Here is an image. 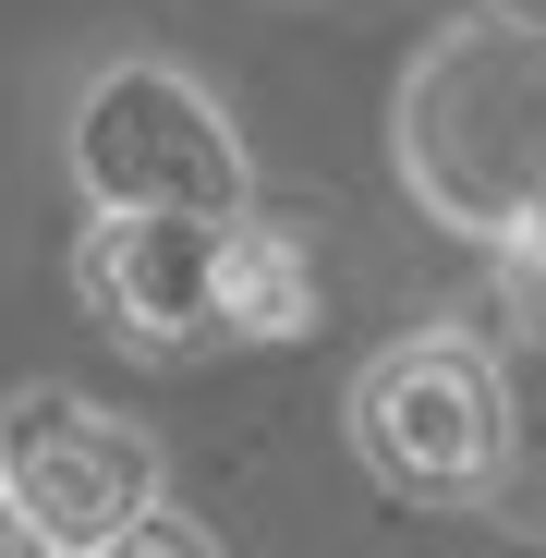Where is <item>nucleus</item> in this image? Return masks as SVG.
<instances>
[{"label":"nucleus","instance_id":"obj_1","mask_svg":"<svg viewBox=\"0 0 546 558\" xmlns=\"http://www.w3.org/2000/svg\"><path fill=\"white\" fill-rule=\"evenodd\" d=\"M389 146L437 231H474L498 255L522 231H546V25L449 13L401 73Z\"/></svg>","mask_w":546,"mask_h":558},{"label":"nucleus","instance_id":"obj_2","mask_svg":"<svg viewBox=\"0 0 546 558\" xmlns=\"http://www.w3.org/2000/svg\"><path fill=\"white\" fill-rule=\"evenodd\" d=\"M73 304L146 364H195L231 340H304L316 267L267 219H85L73 231Z\"/></svg>","mask_w":546,"mask_h":558},{"label":"nucleus","instance_id":"obj_3","mask_svg":"<svg viewBox=\"0 0 546 558\" xmlns=\"http://www.w3.org/2000/svg\"><path fill=\"white\" fill-rule=\"evenodd\" d=\"M61 158H73L85 219H255V158L182 61L85 73Z\"/></svg>","mask_w":546,"mask_h":558},{"label":"nucleus","instance_id":"obj_4","mask_svg":"<svg viewBox=\"0 0 546 558\" xmlns=\"http://www.w3.org/2000/svg\"><path fill=\"white\" fill-rule=\"evenodd\" d=\"M340 425H352V461H364L401 510H474V498H498V474H510V377H498V352H486L474 328H413V340H389V352L352 377Z\"/></svg>","mask_w":546,"mask_h":558},{"label":"nucleus","instance_id":"obj_5","mask_svg":"<svg viewBox=\"0 0 546 558\" xmlns=\"http://www.w3.org/2000/svg\"><path fill=\"white\" fill-rule=\"evenodd\" d=\"M0 498L61 558H110L170 510L158 498V437L110 401H73V389H25L0 413Z\"/></svg>","mask_w":546,"mask_h":558},{"label":"nucleus","instance_id":"obj_6","mask_svg":"<svg viewBox=\"0 0 546 558\" xmlns=\"http://www.w3.org/2000/svg\"><path fill=\"white\" fill-rule=\"evenodd\" d=\"M110 558H219V546H207L195 522H170V510H158V522H146L134 546H110Z\"/></svg>","mask_w":546,"mask_h":558},{"label":"nucleus","instance_id":"obj_7","mask_svg":"<svg viewBox=\"0 0 546 558\" xmlns=\"http://www.w3.org/2000/svg\"><path fill=\"white\" fill-rule=\"evenodd\" d=\"M510 292H522V316L546 328V231H522V243H510Z\"/></svg>","mask_w":546,"mask_h":558},{"label":"nucleus","instance_id":"obj_8","mask_svg":"<svg viewBox=\"0 0 546 558\" xmlns=\"http://www.w3.org/2000/svg\"><path fill=\"white\" fill-rule=\"evenodd\" d=\"M0 558H61V546H49V534H37V522H25L13 498H0Z\"/></svg>","mask_w":546,"mask_h":558},{"label":"nucleus","instance_id":"obj_9","mask_svg":"<svg viewBox=\"0 0 546 558\" xmlns=\"http://www.w3.org/2000/svg\"><path fill=\"white\" fill-rule=\"evenodd\" d=\"M486 13H522V25H546V0H486Z\"/></svg>","mask_w":546,"mask_h":558}]
</instances>
